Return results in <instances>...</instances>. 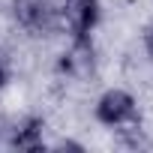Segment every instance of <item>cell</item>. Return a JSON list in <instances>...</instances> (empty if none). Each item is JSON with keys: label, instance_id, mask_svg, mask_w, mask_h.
I'll use <instances>...</instances> for the list:
<instances>
[{"label": "cell", "instance_id": "obj_1", "mask_svg": "<svg viewBox=\"0 0 153 153\" xmlns=\"http://www.w3.org/2000/svg\"><path fill=\"white\" fill-rule=\"evenodd\" d=\"M9 12H12V21L33 39H45L63 30L57 0H12Z\"/></svg>", "mask_w": 153, "mask_h": 153}, {"label": "cell", "instance_id": "obj_2", "mask_svg": "<svg viewBox=\"0 0 153 153\" xmlns=\"http://www.w3.org/2000/svg\"><path fill=\"white\" fill-rule=\"evenodd\" d=\"M93 120L105 129H135L141 123L138 99L123 87H108L93 102Z\"/></svg>", "mask_w": 153, "mask_h": 153}, {"label": "cell", "instance_id": "obj_3", "mask_svg": "<svg viewBox=\"0 0 153 153\" xmlns=\"http://www.w3.org/2000/svg\"><path fill=\"white\" fill-rule=\"evenodd\" d=\"M63 30L72 45H93V33L102 24V0H57Z\"/></svg>", "mask_w": 153, "mask_h": 153}, {"label": "cell", "instance_id": "obj_4", "mask_svg": "<svg viewBox=\"0 0 153 153\" xmlns=\"http://www.w3.org/2000/svg\"><path fill=\"white\" fill-rule=\"evenodd\" d=\"M45 117H39V114H27V117H21L15 126H12V132H9V147L12 150H24V153H36V150H45L48 144H45Z\"/></svg>", "mask_w": 153, "mask_h": 153}, {"label": "cell", "instance_id": "obj_5", "mask_svg": "<svg viewBox=\"0 0 153 153\" xmlns=\"http://www.w3.org/2000/svg\"><path fill=\"white\" fill-rule=\"evenodd\" d=\"M12 75H15V69H12L9 54H6V51H0V90H6V87L12 84Z\"/></svg>", "mask_w": 153, "mask_h": 153}, {"label": "cell", "instance_id": "obj_6", "mask_svg": "<svg viewBox=\"0 0 153 153\" xmlns=\"http://www.w3.org/2000/svg\"><path fill=\"white\" fill-rule=\"evenodd\" d=\"M141 48H144L147 60L153 63V21H147V24H144V30H141Z\"/></svg>", "mask_w": 153, "mask_h": 153}, {"label": "cell", "instance_id": "obj_7", "mask_svg": "<svg viewBox=\"0 0 153 153\" xmlns=\"http://www.w3.org/2000/svg\"><path fill=\"white\" fill-rule=\"evenodd\" d=\"M57 147H60V150H66V147H69V150H84V144H78V141H60Z\"/></svg>", "mask_w": 153, "mask_h": 153}]
</instances>
